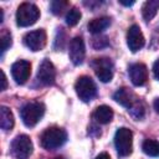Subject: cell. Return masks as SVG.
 <instances>
[{"mask_svg": "<svg viewBox=\"0 0 159 159\" xmlns=\"http://www.w3.org/2000/svg\"><path fill=\"white\" fill-rule=\"evenodd\" d=\"M56 159H65V158H62V157H57Z\"/></svg>", "mask_w": 159, "mask_h": 159, "instance_id": "4dcf8cb0", "label": "cell"}, {"mask_svg": "<svg viewBox=\"0 0 159 159\" xmlns=\"http://www.w3.org/2000/svg\"><path fill=\"white\" fill-rule=\"evenodd\" d=\"M68 6H70L68 1H65V0H53V1H51V4H50V10H51L52 14L60 15V14H62L63 10H66Z\"/></svg>", "mask_w": 159, "mask_h": 159, "instance_id": "44dd1931", "label": "cell"}, {"mask_svg": "<svg viewBox=\"0 0 159 159\" xmlns=\"http://www.w3.org/2000/svg\"><path fill=\"white\" fill-rule=\"evenodd\" d=\"M114 145L117 149V153L120 157H127L132 153L133 147V133L130 129L122 127L118 128L114 134Z\"/></svg>", "mask_w": 159, "mask_h": 159, "instance_id": "277c9868", "label": "cell"}, {"mask_svg": "<svg viewBox=\"0 0 159 159\" xmlns=\"http://www.w3.org/2000/svg\"><path fill=\"white\" fill-rule=\"evenodd\" d=\"M128 112L130 113V116H132L133 118H135L137 120H139V119L143 118V116H144V113H145V107H144V104L142 103V101H138Z\"/></svg>", "mask_w": 159, "mask_h": 159, "instance_id": "603a6c76", "label": "cell"}, {"mask_svg": "<svg viewBox=\"0 0 159 159\" xmlns=\"http://www.w3.org/2000/svg\"><path fill=\"white\" fill-rule=\"evenodd\" d=\"M14 116H12V112L5 107V106H1L0 108V127L2 130L7 132V130H11L12 127H14Z\"/></svg>", "mask_w": 159, "mask_h": 159, "instance_id": "e0dca14e", "label": "cell"}, {"mask_svg": "<svg viewBox=\"0 0 159 159\" xmlns=\"http://www.w3.org/2000/svg\"><path fill=\"white\" fill-rule=\"evenodd\" d=\"M45 114V106L41 102H30L25 104L21 111L20 116L26 127H35Z\"/></svg>", "mask_w": 159, "mask_h": 159, "instance_id": "3957f363", "label": "cell"}, {"mask_svg": "<svg viewBox=\"0 0 159 159\" xmlns=\"http://www.w3.org/2000/svg\"><path fill=\"white\" fill-rule=\"evenodd\" d=\"M111 25V19L107 16H102V17H96L93 20H91L87 25L88 31L92 34H98L102 32L103 30H106L108 26Z\"/></svg>", "mask_w": 159, "mask_h": 159, "instance_id": "2e32d148", "label": "cell"}, {"mask_svg": "<svg viewBox=\"0 0 159 159\" xmlns=\"http://www.w3.org/2000/svg\"><path fill=\"white\" fill-rule=\"evenodd\" d=\"M153 73H154V77L159 81V58L153 65Z\"/></svg>", "mask_w": 159, "mask_h": 159, "instance_id": "d4e9b609", "label": "cell"}, {"mask_svg": "<svg viewBox=\"0 0 159 159\" xmlns=\"http://www.w3.org/2000/svg\"><path fill=\"white\" fill-rule=\"evenodd\" d=\"M75 89L78 96V98L82 102H89L92 101L97 94V87L93 80L88 76H81L77 78L75 83Z\"/></svg>", "mask_w": 159, "mask_h": 159, "instance_id": "5b68a950", "label": "cell"}, {"mask_svg": "<svg viewBox=\"0 0 159 159\" xmlns=\"http://www.w3.org/2000/svg\"><path fill=\"white\" fill-rule=\"evenodd\" d=\"M119 4H122V5H124V6H132V5L134 4V1H123V0H120Z\"/></svg>", "mask_w": 159, "mask_h": 159, "instance_id": "83f0119b", "label": "cell"}, {"mask_svg": "<svg viewBox=\"0 0 159 159\" xmlns=\"http://www.w3.org/2000/svg\"><path fill=\"white\" fill-rule=\"evenodd\" d=\"M108 45H109V42H108L107 36L97 35V36H94V37L92 39V46H93V48H96V50H102V48L107 47Z\"/></svg>", "mask_w": 159, "mask_h": 159, "instance_id": "cb8c5ba5", "label": "cell"}, {"mask_svg": "<svg viewBox=\"0 0 159 159\" xmlns=\"http://www.w3.org/2000/svg\"><path fill=\"white\" fill-rule=\"evenodd\" d=\"M96 159H111V157H109V154H108V153L103 152V153L98 154V155L96 157Z\"/></svg>", "mask_w": 159, "mask_h": 159, "instance_id": "4316f807", "label": "cell"}, {"mask_svg": "<svg viewBox=\"0 0 159 159\" xmlns=\"http://www.w3.org/2000/svg\"><path fill=\"white\" fill-rule=\"evenodd\" d=\"M2 16H4V15H2V10L0 9V22L2 21Z\"/></svg>", "mask_w": 159, "mask_h": 159, "instance_id": "f546056e", "label": "cell"}, {"mask_svg": "<svg viewBox=\"0 0 159 159\" xmlns=\"http://www.w3.org/2000/svg\"><path fill=\"white\" fill-rule=\"evenodd\" d=\"M67 140V133L60 127H48L43 130L40 138L41 147L46 150H55L63 145Z\"/></svg>", "mask_w": 159, "mask_h": 159, "instance_id": "6da1fadb", "label": "cell"}, {"mask_svg": "<svg viewBox=\"0 0 159 159\" xmlns=\"http://www.w3.org/2000/svg\"><path fill=\"white\" fill-rule=\"evenodd\" d=\"M40 17L39 7L32 2H22L16 11V24L21 27L34 25Z\"/></svg>", "mask_w": 159, "mask_h": 159, "instance_id": "7a4b0ae2", "label": "cell"}, {"mask_svg": "<svg viewBox=\"0 0 159 159\" xmlns=\"http://www.w3.org/2000/svg\"><path fill=\"white\" fill-rule=\"evenodd\" d=\"M113 99L117 103H119L120 106L125 107L128 111L139 101V98L127 87H122V88L117 89L113 94Z\"/></svg>", "mask_w": 159, "mask_h": 159, "instance_id": "5bb4252c", "label": "cell"}, {"mask_svg": "<svg viewBox=\"0 0 159 159\" xmlns=\"http://www.w3.org/2000/svg\"><path fill=\"white\" fill-rule=\"evenodd\" d=\"M81 16H82L81 11H80L77 7H72V9H70L68 12L66 14V24H67L68 26H75V25H77V24L80 22V20H81Z\"/></svg>", "mask_w": 159, "mask_h": 159, "instance_id": "ffe728a7", "label": "cell"}, {"mask_svg": "<svg viewBox=\"0 0 159 159\" xmlns=\"http://www.w3.org/2000/svg\"><path fill=\"white\" fill-rule=\"evenodd\" d=\"M143 152L149 157H159V142L154 139H145L142 144Z\"/></svg>", "mask_w": 159, "mask_h": 159, "instance_id": "d6986e66", "label": "cell"}, {"mask_svg": "<svg viewBox=\"0 0 159 159\" xmlns=\"http://www.w3.org/2000/svg\"><path fill=\"white\" fill-rule=\"evenodd\" d=\"M92 117L101 124H107L113 119V109L106 104L99 106L94 109Z\"/></svg>", "mask_w": 159, "mask_h": 159, "instance_id": "9a60e30c", "label": "cell"}, {"mask_svg": "<svg viewBox=\"0 0 159 159\" xmlns=\"http://www.w3.org/2000/svg\"><path fill=\"white\" fill-rule=\"evenodd\" d=\"M92 66H93L94 73L99 78V81H102L104 83L112 81V78H113V66H112V62H111L109 58H106V57L96 58L92 62Z\"/></svg>", "mask_w": 159, "mask_h": 159, "instance_id": "ba28073f", "label": "cell"}, {"mask_svg": "<svg viewBox=\"0 0 159 159\" xmlns=\"http://www.w3.org/2000/svg\"><path fill=\"white\" fill-rule=\"evenodd\" d=\"M31 75V63L26 60H19L11 66V76L17 84H24Z\"/></svg>", "mask_w": 159, "mask_h": 159, "instance_id": "30bf717a", "label": "cell"}, {"mask_svg": "<svg viewBox=\"0 0 159 159\" xmlns=\"http://www.w3.org/2000/svg\"><path fill=\"white\" fill-rule=\"evenodd\" d=\"M154 109L157 111V113H159V98L154 101Z\"/></svg>", "mask_w": 159, "mask_h": 159, "instance_id": "f1b7e54d", "label": "cell"}, {"mask_svg": "<svg viewBox=\"0 0 159 159\" xmlns=\"http://www.w3.org/2000/svg\"><path fill=\"white\" fill-rule=\"evenodd\" d=\"M159 10V0H148L143 4L142 6V15L143 19L148 22L150 20L154 19V16L157 15Z\"/></svg>", "mask_w": 159, "mask_h": 159, "instance_id": "ac0fdd59", "label": "cell"}, {"mask_svg": "<svg viewBox=\"0 0 159 159\" xmlns=\"http://www.w3.org/2000/svg\"><path fill=\"white\" fill-rule=\"evenodd\" d=\"M145 43L144 35L138 25H132L127 31V45L132 52L139 51Z\"/></svg>", "mask_w": 159, "mask_h": 159, "instance_id": "8fae6325", "label": "cell"}, {"mask_svg": "<svg viewBox=\"0 0 159 159\" xmlns=\"http://www.w3.org/2000/svg\"><path fill=\"white\" fill-rule=\"evenodd\" d=\"M1 82H2V84H1V91H5V89L7 88V80H6V75H5L4 71H1Z\"/></svg>", "mask_w": 159, "mask_h": 159, "instance_id": "484cf974", "label": "cell"}, {"mask_svg": "<svg viewBox=\"0 0 159 159\" xmlns=\"http://www.w3.org/2000/svg\"><path fill=\"white\" fill-rule=\"evenodd\" d=\"M0 43H1V52L4 53L12 43V37H11V34L10 31H7L6 29H4L0 34Z\"/></svg>", "mask_w": 159, "mask_h": 159, "instance_id": "7402d4cb", "label": "cell"}, {"mask_svg": "<svg viewBox=\"0 0 159 159\" xmlns=\"http://www.w3.org/2000/svg\"><path fill=\"white\" fill-rule=\"evenodd\" d=\"M24 43L31 51H41L47 43V35L43 29H37L27 32L24 36Z\"/></svg>", "mask_w": 159, "mask_h": 159, "instance_id": "52a82bcc", "label": "cell"}, {"mask_svg": "<svg viewBox=\"0 0 159 159\" xmlns=\"http://www.w3.org/2000/svg\"><path fill=\"white\" fill-rule=\"evenodd\" d=\"M37 80L48 86V84H53L55 83V80H56V68L53 66V63L45 58L40 66H39V70H37Z\"/></svg>", "mask_w": 159, "mask_h": 159, "instance_id": "7c38bea8", "label": "cell"}, {"mask_svg": "<svg viewBox=\"0 0 159 159\" xmlns=\"http://www.w3.org/2000/svg\"><path fill=\"white\" fill-rule=\"evenodd\" d=\"M128 73H129V78L132 81V83L137 87L145 84V82L148 80V68L144 63H140V62L130 65Z\"/></svg>", "mask_w": 159, "mask_h": 159, "instance_id": "4fadbf2b", "label": "cell"}, {"mask_svg": "<svg viewBox=\"0 0 159 159\" xmlns=\"http://www.w3.org/2000/svg\"><path fill=\"white\" fill-rule=\"evenodd\" d=\"M68 56L71 62L76 66L83 62L86 56V47H84V41L81 36H76L71 40L70 47H68Z\"/></svg>", "mask_w": 159, "mask_h": 159, "instance_id": "9c48e42d", "label": "cell"}, {"mask_svg": "<svg viewBox=\"0 0 159 159\" xmlns=\"http://www.w3.org/2000/svg\"><path fill=\"white\" fill-rule=\"evenodd\" d=\"M32 142L31 139L25 135V134H20L17 135L12 142H11V155L15 159H27L31 153H32Z\"/></svg>", "mask_w": 159, "mask_h": 159, "instance_id": "8992f818", "label": "cell"}]
</instances>
